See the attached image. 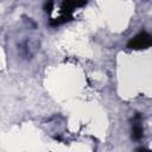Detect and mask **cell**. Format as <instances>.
Here are the masks:
<instances>
[{
  "label": "cell",
  "mask_w": 152,
  "mask_h": 152,
  "mask_svg": "<svg viewBox=\"0 0 152 152\" xmlns=\"http://www.w3.org/2000/svg\"><path fill=\"white\" fill-rule=\"evenodd\" d=\"M151 43H152L151 36L147 32H140L128 42L127 48L132 50H142L150 48Z\"/></svg>",
  "instance_id": "cell-1"
},
{
  "label": "cell",
  "mask_w": 152,
  "mask_h": 152,
  "mask_svg": "<svg viewBox=\"0 0 152 152\" xmlns=\"http://www.w3.org/2000/svg\"><path fill=\"white\" fill-rule=\"evenodd\" d=\"M87 4V0H63L61 5V14L72 18V12L76 8L83 7Z\"/></svg>",
  "instance_id": "cell-2"
},
{
  "label": "cell",
  "mask_w": 152,
  "mask_h": 152,
  "mask_svg": "<svg viewBox=\"0 0 152 152\" xmlns=\"http://www.w3.org/2000/svg\"><path fill=\"white\" fill-rule=\"evenodd\" d=\"M132 137L135 140H139L142 137V126H141V118L139 114L135 115L133 120V126H132Z\"/></svg>",
  "instance_id": "cell-3"
},
{
  "label": "cell",
  "mask_w": 152,
  "mask_h": 152,
  "mask_svg": "<svg viewBox=\"0 0 152 152\" xmlns=\"http://www.w3.org/2000/svg\"><path fill=\"white\" fill-rule=\"evenodd\" d=\"M53 5H55V1H53V0H48V1L45 2L44 10H45V12H46L48 14H51V12H52V10H53Z\"/></svg>",
  "instance_id": "cell-4"
}]
</instances>
